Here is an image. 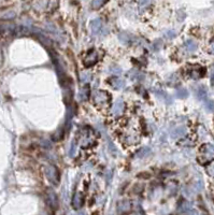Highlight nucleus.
Returning <instances> with one entry per match:
<instances>
[{
    "mask_svg": "<svg viewBox=\"0 0 214 215\" xmlns=\"http://www.w3.org/2000/svg\"><path fill=\"white\" fill-rule=\"evenodd\" d=\"M45 174H46V178L49 179V181H51L53 184H57L58 172H57V169L54 166H47L45 168Z\"/></svg>",
    "mask_w": 214,
    "mask_h": 215,
    "instance_id": "obj_1",
    "label": "nucleus"
},
{
    "mask_svg": "<svg viewBox=\"0 0 214 215\" xmlns=\"http://www.w3.org/2000/svg\"><path fill=\"white\" fill-rule=\"evenodd\" d=\"M93 99L97 104H102L108 101L109 95L106 92H102V90H97L93 94Z\"/></svg>",
    "mask_w": 214,
    "mask_h": 215,
    "instance_id": "obj_2",
    "label": "nucleus"
},
{
    "mask_svg": "<svg viewBox=\"0 0 214 215\" xmlns=\"http://www.w3.org/2000/svg\"><path fill=\"white\" fill-rule=\"evenodd\" d=\"M97 60H98V53L93 51V52H89L85 56V58H84V65L86 67H91L94 64H96Z\"/></svg>",
    "mask_w": 214,
    "mask_h": 215,
    "instance_id": "obj_3",
    "label": "nucleus"
},
{
    "mask_svg": "<svg viewBox=\"0 0 214 215\" xmlns=\"http://www.w3.org/2000/svg\"><path fill=\"white\" fill-rule=\"evenodd\" d=\"M202 152L209 157V158H213L214 156V145L212 144H204L202 146Z\"/></svg>",
    "mask_w": 214,
    "mask_h": 215,
    "instance_id": "obj_4",
    "label": "nucleus"
},
{
    "mask_svg": "<svg viewBox=\"0 0 214 215\" xmlns=\"http://www.w3.org/2000/svg\"><path fill=\"white\" fill-rule=\"evenodd\" d=\"M123 110H124V102L122 101L121 99H120V100L116 101V103L114 104L113 108H112V113L121 114L122 112H123Z\"/></svg>",
    "mask_w": 214,
    "mask_h": 215,
    "instance_id": "obj_5",
    "label": "nucleus"
},
{
    "mask_svg": "<svg viewBox=\"0 0 214 215\" xmlns=\"http://www.w3.org/2000/svg\"><path fill=\"white\" fill-rule=\"evenodd\" d=\"M101 28V21L100 20H94L93 22L91 23V29L94 33H97V32L100 30Z\"/></svg>",
    "mask_w": 214,
    "mask_h": 215,
    "instance_id": "obj_6",
    "label": "nucleus"
},
{
    "mask_svg": "<svg viewBox=\"0 0 214 215\" xmlns=\"http://www.w3.org/2000/svg\"><path fill=\"white\" fill-rule=\"evenodd\" d=\"M185 134V128L184 127H179V128H177L174 131H172V134H171V136H172V138H181L182 136H184Z\"/></svg>",
    "mask_w": 214,
    "mask_h": 215,
    "instance_id": "obj_7",
    "label": "nucleus"
},
{
    "mask_svg": "<svg viewBox=\"0 0 214 215\" xmlns=\"http://www.w3.org/2000/svg\"><path fill=\"white\" fill-rule=\"evenodd\" d=\"M185 46H186L187 51H190V52H194V51H196V49H197V44L193 41V40H188V41H186Z\"/></svg>",
    "mask_w": 214,
    "mask_h": 215,
    "instance_id": "obj_8",
    "label": "nucleus"
},
{
    "mask_svg": "<svg viewBox=\"0 0 214 215\" xmlns=\"http://www.w3.org/2000/svg\"><path fill=\"white\" fill-rule=\"evenodd\" d=\"M110 84L112 85L113 88H121L123 86V81L120 79H112L110 81Z\"/></svg>",
    "mask_w": 214,
    "mask_h": 215,
    "instance_id": "obj_9",
    "label": "nucleus"
},
{
    "mask_svg": "<svg viewBox=\"0 0 214 215\" xmlns=\"http://www.w3.org/2000/svg\"><path fill=\"white\" fill-rule=\"evenodd\" d=\"M197 96L199 99H203L204 97H207V89L204 87H199L197 90Z\"/></svg>",
    "mask_w": 214,
    "mask_h": 215,
    "instance_id": "obj_10",
    "label": "nucleus"
},
{
    "mask_svg": "<svg viewBox=\"0 0 214 215\" xmlns=\"http://www.w3.org/2000/svg\"><path fill=\"white\" fill-rule=\"evenodd\" d=\"M177 96L181 97V98H185V97L188 96V92H187L186 89H184V88L179 89V90H177Z\"/></svg>",
    "mask_w": 214,
    "mask_h": 215,
    "instance_id": "obj_11",
    "label": "nucleus"
},
{
    "mask_svg": "<svg viewBox=\"0 0 214 215\" xmlns=\"http://www.w3.org/2000/svg\"><path fill=\"white\" fill-rule=\"evenodd\" d=\"M104 2V0H94L93 1V7L94 8H99Z\"/></svg>",
    "mask_w": 214,
    "mask_h": 215,
    "instance_id": "obj_12",
    "label": "nucleus"
},
{
    "mask_svg": "<svg viewBox=\"0 0 214 215\" xmlns=\"http://www.w3.org/2000/svg\"><path fill=\"white\" fill-rule=\"evenodd\" d=\"M209 111H212V110L214 109V102L213 101H209V102H207V106H206Z\"/></svg>",
    "mask_w": 214,
    "mask_h": 215,
    "instance_id": "obj_13",
    "label": "nucleus"
},
{
    "mask_svg": "<svg viewBox=\"0 0 214 215\" xmlns=\"http://www.w3.org/2000/svg\"><path fill=\"white\" fill-rule=\"evenodd\" d=\"M208 171H209V173L211 174L212 176H214V165H212V166L208 169Z\"/></svg>",
    "mask_w": 214,
    "mask_h": 215,
    "instance_id": "obj_14",
    "label": "nucleus"
}]
</instances>
